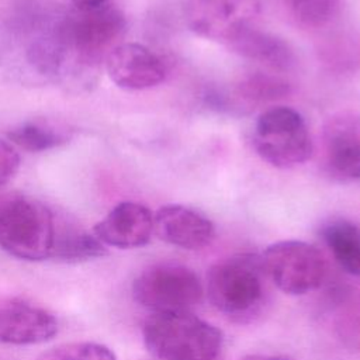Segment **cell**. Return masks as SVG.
I'll return each mask as SVG.
<instances>
[{"instance_id": "cell-1", "label": "cell", "mask_w": 360, "mask_h": 360, "mask_svg": "<svg viewBox=\"0 0 360 360\" xmlns=\"http://www.w3.org/2000/svg\"><path fill=\"white\" fill-rule=\"evenodd\" d=\"M267 278L262 256L233 255L210 267L207 295L211 305L231 321L249 322L264 307Z\"/></svg>"}, {"instance_id": "cell-2", "label": "cell", "mask_w": 360, "mask_h": 360, "mask_svg": "<svg viewBox=\"0 0 360 360\" xmlns=\"http://www.w3.org/2000/svg\"><path fill=\"white\" fill-rule=\"evenodd\" d=\"M142 336L155 360H218L224 343L222 332L191 311L152 312Z\"/></svg>"}, {"instance_id": "cell-3", "label": "cell", "mask_w": 360, "mask_h": 360, "mask_svg": "<svg viewBox=\"0 0 360 360\" xmlns=\"http://www.w3.org/2000/svg\"><path fill=\"white\" fill-rule=\"evenodd\" d=\"M125 28L124 13L110 3L86 10L76 8L56 21L66 63L73 62L89 69L105 62L107 55L120 45Z\"/></svg>"}, {"instance_id": "cell-4", "label": "cell", "mask_w": 360, "mask_h": 360, "mask_svg": "<svg viewBox=\"0 0 360 360\" xmlns=\"http://www.w3.org/2000/svg\"><path fill=\"white\" fill-rule=\"evenodd\" d=\"M55 212L35 197L21 193L0 195V249L27 262L51 259Z\"/></svg>"}, {"instance_id": "cell-5", "label": "cell", "mask_w": 360, "mask_h": 360, "mask_svg": "<svg viewBox=\"0 0 360 360\" xmlns=\"http://www.w3.org/2000/svg\"><path fill=\"white\" fill-rule=\"evenodd\" d=\"M252 143L269 165L291 169L312 155V141L302 115L291 107L277 105L263 111L255 124Z\"/></svg>"}, {"instance_id": "cell-6", "label": "cell", "mask_w": 360, "mask_h": 360, "mask_svg": "<svg viewBox=\"0 0 360 360\" xmlns=\"http://www.w3.org/2000/svg\"><path fill=\"white\" fill-rule=\"evenodd\" d=\"M202 292L198 276L177 263L152 264L132 284L134 300L152 312L191 311L201 302Z\"/></svg>"}, {"instance_id": "cell-7", "label": "cell", "mask_w": 360, "mask_h": 360, "mask_svg": "<svg viewBox=\"0 0 360 360\" xmlns=\"http://www.w3.org/2000/svg\"><path fill=\"white\" fill-rule=\"evenodd\" d=\"M262 262L273 284L290 295L316 290L326 273L321 250L302 240H280L267 246Z\"/></svg>"}, {"instance_id": "cell-8", "label": "cell", "mask_w": 360, "mask_h": 360, "mask_svg": "<svg viewBox=\"0 0 360 360\" xmlns=\"http://www.w3.org/2000/svg\"><path fill=\"white\" fill-rule=\"evenodd\" d=\"M259 13V0L186 1V21L190 30L202 38L226 45L253 27Z\"/></svg>"}, {"instance_id": "cell-9", "label": "cell", "mask_w": 360, "mask_h": 360, "mask_svg": "<svg viewBox=\"0 0 360 360\" xmlns=\"http://www.w3.org/2000/svg\"><path fill=\"white\" fill-rule=\"evenodd\" d=\"M326 173L339 181L360 179V115L340 111L329 117L321 134Z\"/></svg>"}, {"instance_id": "cell-10", "label": "cell", "mask_w": 360, "mask_h": 360, "mask_svg": "<svg viewBox=\"0 0 360 360\" xmlns=\"http://www.w3.org/2000/svg\"><path fill=\"white\" fill-rule=\"evenodd\" d=\"M110 79L125 90H145L160 84L166 66L159 55L142 44L122 42L105 58Z\"/></svg>"}, {"instance_id": "cell-11", "label": "cell", "mask_w": 360, "mask_h": 360, "mask_svg": "<svg viewBox=\"0 0 360 360\" xmlns=\"http://www.w3.org/2000/svg\"><path fill=\"white\" fill-rule=\"evenodd\" d=\"M58 333V319L44 307L21 298L0 301V342L7 345H38Z\"/></svg>"}, {"instance_id": "cell-12", "label": "cell", "mask_w": 360, "mask_h": 360, "mask_svg": "<svg viewBox=\"0 0 360 360\" xmlns=\"http://www.w3.org/2000/svg\"><path fill=\"white\" fill-rule=\"evenodd\" d=\"M93 233L117 249H135L149 243L153 233V214L135 201H122L93 226Z\"/></svg>"}, {"instance_id": "cell-13", "label": "cell", "mask_w": 360, "mask_h": 360, "mask_svg": "<svg viewBox=\"0 0 360 360\" xmlns=\"http://www.w3.org/2000/svg\"><path fill=\"white\" fill-rule=\"evenodd\" d=\"M153 232L163 242L187 250L202 249L215 236L214 224L205 215L180 204L163 205L156 211Z\"/></svg>"}, {"instance_id": "cell-14", "label": "cell", "mask_w": 360, "mask_h": 360, "mask_svg": "<svg viewBox=\"0 0 360 360\" xmlns=\"http://www.w3.org/2000/svg\"><path fill=\"white\" fill-rule=\"evenodd\" d=\"M108 253L107 246L79 224L55 215V236L51 259L65 263H79L103 257Z\"/></svg>"}, {"instance_id": "cell-15", "label": "cell", "mask_w": 360, "mask_h": 360, "mask_svg": "<svg viewBox=\"0 0 360 360\" xmlns=\"http://www.w3.org/2000/svg\"><path fill=\"white\" fill-rule=\"evenodd\" d=\"M235 53L269 68L287 70L294 65V52L281 38L250 27L228 45Z\"/></svg>"}, {"instance_id": "cell-16", "label": "cell", "mask_w": 360, "mask_h": 360, "mask_svg": "<svg viewBox=\"0 0 360 360\" xmlns=\"http://www.w3.org/2000/svg\"><path fill=\"white\" fill-rule=\"evenodd\" d=\"M8 141L28 152H45L65 145L72 131L62 122L48 118H34L13 127L7 132Z\"/></svg>"}, {"instance_id": "cell-17", "label": "cell", "mask_w": 360, "mask_h": 360, "mask_svg": "<svg viewBox=\"0 0 360 360\" xmlns=\"http://www.w3.org/2000/svg\"><path fill=\"white\" fill-rule=\"evenodd\" d=\"M321 236L340 269L360 276V228L346 219H333L322 226Z\"/></svg>"}, {"instance_id": "cell-18", "label": "cell", "mask_w": 360, "mask_h": 360, "mask_svg": "<svg viewBox=\"0 0 360 360\" xmlns=\"http://www.w3.org/2000/svg\"><path fill=\"white\" fill-rule=\"evenodd\" d=\"M287 7L297 24L322 28L339 15L343 0H287Z\"/></svg>"}, {"instance_id": "cell-19", "label": "cell", "mask_w": 360, "mask_h": 360, "mask_svg": "<svg viewBox=\"0 0 360 360\" xmlns=\"http://www.w3.org/2000/svg\"><path fill=\"white\" fill-rule=\"evenodd\" d=\"M290 93V86L280 77L252 73L245 76L236 86V94L246 103H263L284 97Z\"/></svg>"}, {"instance_id": "cell-20", "label": "cell", "mask_w": 360, "mask_h": 360, "mask_svg": "<svg viewBox=\"0 0 360 360\" xmlns=\"http://www.w3.org/2000/svg\"><path fill=\"white\" fill-rule=\"evenodd\" d=\"M37 360H117L114 352L96 342L62 343L41 353Z\"/></svg>"}, {"instance_id": "cell-21", "label": "cell", "mask_w": 360, "mask_h": 360, "mask_svg": "<svg viewBox=\"0 0 360 360\" xmlns=\"http://www.w3.org/2000/svg\"><path fill=\"white\" fill-rule=\"evenodd\" d=\"M20 165L21 159L15 148L10 142L0 139V186L10 183L15 177Z\"/></svg>"}, {"instance_id": "cell-22", "label": "cell", "mask_w": 360, "mask_h": 360, "mask_svg": "<svg viewBox=\"0 0 360 360\" xmlns=\"http://www.w3.org/2000/svg\"><path fill=\"white\" fill-rule=\"evenodd\" d=\"M76 8L80 10H86V8H93V7H98L103 4H107L110 0H70Z\"/></svg>"}, {"instance_id": "cell-23", "label": "cell", "mask_w": 360, "mask_h": 360, "mask_svg": "<svg viewBox=\"0 0 360 360\" xmlns=\"http://www.w3.org/2000/svg\"><path fill=\"white\" fill-rule=\"evenodd\" d=\"M240 360H294L287 356H271V354H248Z\"/></svg>"}]
</instances>
